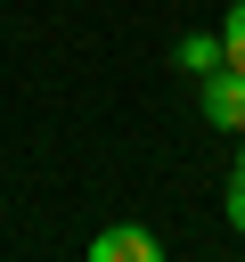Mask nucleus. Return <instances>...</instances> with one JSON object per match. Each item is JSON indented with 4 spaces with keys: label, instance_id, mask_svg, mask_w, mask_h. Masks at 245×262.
Returning <instances> with one entry per match:
<instances>
[{
    "label": "nucleus",
    "instance_id": "nucleus-1",
    "mask_svg": "<svg viewBox=\"0 0 245 262\" xmlns=\"http://www.w3.org/2000/svg\"><path fill=\"white\" fill-rule=\"evenodd\" d=\"M196 106H204L212 131H237V139H245V74H237V66L196 74Z\"/></svg>",
    "mask_w": 245,
    "mask_h": 262
},
{
    "label": "nucleus",
    "instance_id": "nucleus-2",
    "mask_svg": "<svg viewBox=\"0 0 245 262\" xmlns=\"http://www.w3.org/2000/svg\"><path fill=\"white\" fill-rule=\"evenodd\" d=\"M90 262H163V237L139 229V221H122V229H98L90 237Z\"/></svg>",
    "mask_w": 245,
    "mask_h": 262
},
{
    "label": "nucleus",
    "instance_id": "nucleus-3",
    "mask_svg": "<svg viewBox=\"0 0 245 262\" xmlns=\"http://www.w3.org/2000/svg\"><path fill=\"white\" fill-rule=\"evenodd\" d=\"M172 66H180V74H212V66H229V57H220V25H212V33H204V25H196V33H180Z\"/></svg>",
    "mask_w": 245,
    "mask_h": 262
},
{
    "label": "nucleus",
    "instance_id": "nucleus-4",
    "mask_svg": "<svg viewBox=\"0 0 245 262\" xmlns=\"http://www.w3.org/2000/svg\"><path fill=\"white\" fill-rule=\"evenodd\" d=\"M220 57H229V66L245 74V0H237V8L220 16Z\"/></svg>",
    "mask_w": 245,
    "mask_h": 262
},
{
    "label": "nucleus",
    "instance_id": "nucleus-5",
    "mask_svg": "<svg viewBox=\"0 0 245 262\" xmlns=\"http://www.w3.org/2000/svg\"><path fill=\"white\" fill-rule=\"evenodd\" d=\"M229 229L245 237V172H229Z\"/></svg>",
    "mask_w": 245,
    "mask_h": 262
},
{
    "label": "nucleus",
    "instance_id": "nucleus-6",
    "mask_svg": "<svg viewBox=\"0 0 245 262\" xmlns=\"http://www.w3.org/2000/svg\"><path fill=\"white\" fill-rule=\"evenodd\" d=\"M237 172H245V147H237Z\"/></svg>",
    "mask_w": 245,
    "mask_h": 262
}]
</instances>
